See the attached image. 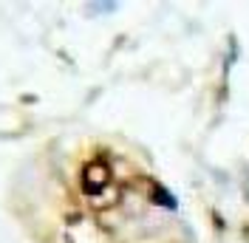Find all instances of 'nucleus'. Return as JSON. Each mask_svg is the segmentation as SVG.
I'll return each instance as SVG.
<instances>
[{
	"label": "nucleus",
	"instance_id": "f257e3e1",
	"mask_svg": "<svg viewBox=\"0 0 249 243\" xmlns=\"http://www.w3.org/2000/svg\"><path fill=\"white\" fill-rule=\"evenodd\" d=\"M105 181H108V170L105 167H99V164L88 167V173H85V184L88 187H102Z\"/></svg>",
	"mask_w": 249,
	"mask_h": 243
}]
</instances>
